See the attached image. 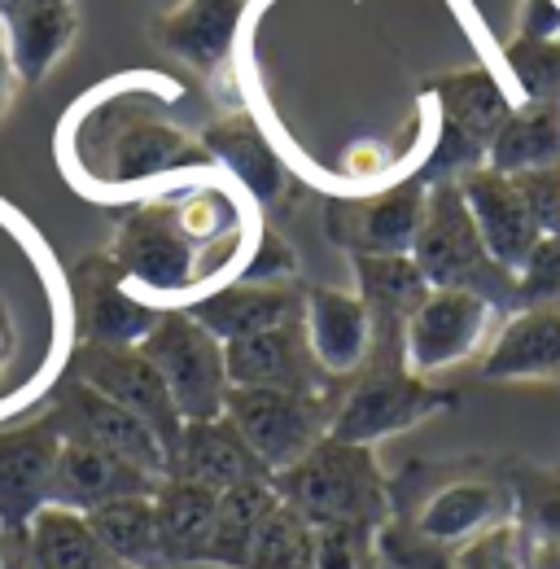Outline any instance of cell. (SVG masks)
Returning <instances> with one entry per match:
<instances>
[{"mask_svg": "<svg viewBox=\"0 0 560 569\" xmlns=\"http://www.w3.org/2000/svg\"><path fill=\"white\" fill-rule=\"evenodd\" d=\"M280 503L307 526H381L390 521V482L372 447L324 433L298 465L272 478Z\"/></svg>", "mask_w": 560, "mask_h": 569, "instance_id": "cell-1", "label": "cell"}, {"mask_svg": "<svg viewBox=\"0 0 560 569\" xmlns=\"http://www.w3.org/2000/svg\"><path fill=\"white\" fill-rule=\"evenodd\" d=\"M412 259L433 289H473L494 307H517V281L487 254L456 180H429Z\"/></svg>", "mask_w": 560, "mask_h": 569, "instance_id": "cell-2", "label": "cell"}, {"mask_svg": "<svg viewBox=\"0 0 560 569\" xmlns=\"http://www.w3.org/2000/svg\"><path fill=\"white\" fill-rule=\"evenodd\" d=\"M429 92L438 106V137L424 158L420 180H456L469 167L487 162L490 141L499 137V128L512 114V97L482 67L442 74Z\"/></svg>", "mask_w": 560, "mask_h": 569, "instance_id": "cell-3", "label": "cell"}, {"mask_svg": "<svg viewBox=\"0 0 560 569\" xmlns=\"http://www.w3.org/2000/svg\"><path fill=\"white\" fill-rule=\"evenodd\" d=\"M140 351L149 363L162 372L176 412L184 421H214L223 417V399H228V359L223 342L202 329L184 307L180 311H162L158 325L144 333Z\"/></svg>", "mask_w": 560, "mask_h": 569, "instance_id": "cell-4", "label": "cell"}, {"mask_svg": "<svg viewBox=\"0 0 560 569\" xmlns=\"http://www.w3.org/2000/svg\"><path fill=\"white\" fill-rule=\"evenodd\" d=\"M451 403L447 390L429 386V377L408 372L403 356L377 359L354 386L350 395L333 408L329 433L342 442H359V447H377L381 438H394L403 429L429 421L433 412H442Z\"/></svg>", "mask_w": 560, "mask_h": 569, "instance_id": "cell-5", "label": "cell"}, {"mask_svg": "<svg viewBox=\"0 0 560 569\" xmlns=\"http://www.w3.org/2000/svg\"><path fill=\"white\" fill-rule=\"evenodd\" d=\"M223 417L246 438V447L259 456V465L277 478L280 469L298 465L324 433L333 412L320 403V395H289V390H246L228 386Z\"/></svg>", "mask_w": 560, "mask_h": 569, "instance_id": "cell-6", "label": "cell"}, {"mask_svg": "<svg viewBox=\"0 0 560 569\" xmlns=\"http://www.w3.org/2000/svg\"><path fill=\"white\" fill-rule=\"evenodd\" d=\"M83 162L101 184H144L167 171L207 167L210 153L153 114H119L106 119L101 137L83 141Z\"/></svg>", "mask_w": 560, "mask_h": 569, "instance_id": "cell-7", "label": "cell"}, {"mask_svg": "<svg viewBox=\"0 0 560 569\" xmlns=\"http://www.w3.org/2000/svg\"><path fill=\"white\" fill-rule=\"evenodd\" d=\"M494 302L473 289H429L403 325V363L417 377L447 372L487 347L494 329Z\"/></svg>", "mask_w": 560, "mask_h": 569, "instance_id": "cell-8", "label": "cell"}, {"mask_svg": "<svg viewBox=\"0 0 560 569\" xmlns=\"http://www.w3.org/2000/svg\"><path fill=\"white\" fill-rule=\"evenodd\" d=\"M110 259L123 268L128 281L144 284L153 293H184V289H193V284H202L210 277L202 250L176 223L171 198L144 202L140 211L128 214L119 223Z\"/></svg>", "mask_w": 560, "mask_h": 569, "instance_id": "cell-9", "label": "cell"}, {"mask_svg": "<svg viewBox=\"0 0 560 569\" xmlns=\"http://www.w3.org/2000/svg\"><path fill=\"white\" fill-rule=\"evenodd\" d=\"M70 377H79L83 386L101 390L106 399H114L119 408L140 417L153 429V438L162 442L167 460H176L184 417L176 412V399H171L162 372L149 363L140 347H88V342H79L70 356Z\"/></svg>", "mask_w": 560, "mask_h": 569, "instance_id": "cell-10", "label": "cell"}, {"mask_svg": "<svg viewBox=\"0 0 560 569\" xmlns=\"http://www.w3.org/2000/svg\"><path fill=\"white\" fill-rule=\"evenodd\" d=\"M53 429L67 438V442H88V447H101L128 465L144 469L149 478H171V460L162 451V442L153 438V429L144 426L140 417H132L128 408H119L114 399H106L101 390L83 386L79 377H70L49 412Z\"/></svg>", "mask_w": 560, "mask_h": 569, "instance_id": "cell-11", "label": "cell"}, {"mask_svg": "<svg viewBox=\"0 0 560 569\" xmlns=\"http://www.w3.org/2000/svg\"><path fill=\"white\" fill-rule=\"evenodd\" d=\"M424 193H429V180L408 176L368 198L329 202L324 228L350 254H412L420 214H424Z\"/></svg>", "mask_w": 560, "mask_h": 569, "instance_id": "cell-12", "label": "cell"}, {"mask_svg": "<svg viewBox=\"0 0 560 569\" xmlns=\"http://www.w3.org/2000/svg\"><path fill=\"white\" fill-rule=\"evenodd\" d=\"M74 320L79 342L88 347H140L162 311L123 293V268L106 254H92L74 268Z\"/></svg>", "mask_w": 560, "mask_h": 569, "instance_id": "cell-13", "label": "cell"}, {"mask_svg": "<svg viewBox=\"0 0 560 569\" xmlns=\"http://www.w3.org/2000/svg\"><path fill=\"white\" fill-rule=\"evenodd\" d=\"M456 184L464 193V207L478 223V237H482L487 254L503 272H517L543 237L530 207H526V198H521V189H517V180L482 162V167H469L464 176H456Z\"/></svg>", "mask_w": 560, "mask_h": 569, "instance_id": "cell-14", "label": "cell"}, {"mask_svg": "<svg viewBox=\"0 0 560 569\" xmlns=\"http://www.w3.org/2000/svg\"><path fill=\"white\" fill-rule=\"evenodd\" d=\"M223 359H228V386L320 395V363L307 347L302 320L223 342Z\"/></svg>", "mask_w": 560, "mask_h": 569, "instance_id": "cell-15", "label": "cell"}, {"mask_svg": "<svg viewBox=\"0 0 560 569\" xmlns=\"http://www.w3.org/2000/svg\"><path fill=\"white\" fill-rule=\"evenodd\" d=\"M58 451L62 433L49 417L0 433V530H27V521L49 503Z\"/></svg>", "mask_w": 560, "mask_h": 569, "instance_id": "cell-16", "label": "cell"}, {"mask_svg": "<svg viewBox=\"0 0 560 569\" xmlns=\"http://www.w3.org/2000/svg\"><path fill=\"white\" fill-rule=\"evenodd\" d=\"M302 333H307V347L320 363V372H329V377L359 372L377 347V329H372L363 298L347 293V289H307L302 293Z\"/></svg>", "mask_w": 560, "mask_h": 569, "instance_id": "cell-17", "label": "cell"}, {"mask_svg": "<svg viewBox=\"0 0 560 569\" xmlns=\"http://www.w3.org/2000/svg\"><path fill=\"white\" fill-rule=\"evenodd\" d=\"M162 478H149L144 469L101 451V447H88V442H67L62 438V451H58V469H53V487H49V503H62L74 512H92L110 499L123 496H153Z\"/></svg>", "mask_w": 560, "mask_h": 569, "instance_id": "cell-18", "label": "cell"}, {"mask_svg": "<svg viewBox=\"0 0 560 569\" xmlns=\"http://www.w3.org/2000/svg\"><path fill=\"white\" fill-rule=\"evenodd\" d=\"M487 381H552L560 377V307H517L482 356Z\"/></svg>", "mask_w": 560, "mask_h": 569, "instance_id": "cell-19", "label": "cell"}, {"mask_svg": "<svg viewBox=\"0 0 560 569\" xmlns=\"http://www.w3.org/2000/svg\"><path fill=\"white\" fill-rule=\"evenodd\" d=\"M503 521H512V491H508V482H490V478L447 482L424 499L412 517V526L424 539H433L451 552Z\"/></svg>", "mask_w": 560, "mask_h": 569, "instance_id": "cell-20", "label": "cell"}, {"mask_svg": "<svg viewBox=\"0 0 560 569\" xmlns=\"http://www.w3.org/2000/svg\"><path fill=\"white\" fill-rule=\"evenodd\" d=\"M171 478H189L223 496L232 487L263 482L272 473L259 465V456L246 447V438L232 429L228 417H214V421H184L176 460H171Z\"/></svg>", "mask_w": 560, "mask_h": 569, "instance_id": "cell-21", "label": "cell"}, {"mask_svg": "<svg viewBox=\"0 0 560 569\" xmlns=\"http://www.w3.org/2000/svg\"><path fill=\"white\" fill-rule=\"evenodd\" d=\"M0 36L18 83H40L74 36V0H0Z\"/></svg>", "mask_w": 560, "mask_h": 569, "instance_id": "cell-22", "label": "cell"}, {"mask_svg": "<svg viewBox=\"0 0 560 569\" xmlns=\"http://www.w3.org/2000/svg\"><path fill=\"white\" fill-rule=\"evenodd\" d=\"M184 311L202 329H210L219 342H237V338L277 329V325H289V320H302V293H293L289 284L237 281L193 298Z\"/></svg>", "mask_w": 560, "mask_h": 569, "instance_id": "cell-23", "label": "cell"}, {"mask_svg": "<svg viewBox=\"0 0 560 569\" xmlns=\"http://www.w3.org/2000/svg\"><path fill=\"white\" fill-rule=\"evenodd\" d=\"M241 9H246V0H184L180 9L158 18L153 40L171 58L210 74L228 62V49L241 27Z\"/></svg>", "mask_w": 560, "mask_h": 569, "instance_id": "cell-24", "label": "cell"}, {"mask_svg": "<svg viewBox=\"0 0 560 569\" xmlns=\"http://www.w3.org/2000/svg\"><path fill=\"white\" fill-rule=\"evenodd\" d=\"M350 263H354V281H359L354 293L363 298L372 329L390 342H403L408 316L433 289L417 268V259L412 254H350Z\"/></svg>", "mask_w": 560, "mask_h": 569, "instance_id": "cell-25", "label": "cell"}, {"mask_svg": "<svg viewBox=\"0 0 560 569\" xmlns=\"http://www.w3.org/2000/svg\"><path fill=\"white\" fill-rule=\"evenodd\" d=\"M219 491L198 487L189 478H162L153 491V517H158V543L167 566H202L207 561L210 530H214Z\"/></svg>", "mask_w": 560, "mask_h": 569, "instance_id": "cell-26", "label": "cell"}, {"mask_svg": "<svg viewBox=\"0 0 560 569\" xmlns=\"http://www.w3.org/2000/svg\"><path fill=\"white\" fill-rule=\"evenodd\" d=\"M202 149L210 153V162H223L246 189L254 202H277L280 189H284V167H280V153L272 149V141L263 137V128L254 123V114L237 110V114H223L219 123H210Z\"/></svg>", "mask_w": 560, "mask_h": 569, "instance_id": "cell-27", "label": "cell"}, {"mask_svg": "<svg viewBox=\"0 0 560 569\" xmlns=\"http://www.w3.org/2000/svg\"><path fill=\"white\" fill-rule=\"evenodd\" d=\"M280 503L272 478L263 482H246V487H232L219 496V508H214V530H210L207 543V561L202 566H219V569H246L250 557H254V543L272 517V508Z\"/></svg>", "mask_w": 560, "mask_h": 569, "instance_id": "cell-28", "label": "cell"}, {"mask_svg": "<svg viewBox=\"0 0 560 569\" xmlns=\"http://www.w3.org/2000/svg\"><path fill=\"white\" fill-rule=\"evenodd\" d=\"M27 548L40 569H114L88 512H74L62 503H44L27 521Z\"/></svg>", "mask_w": 560, "mask_h": 569, "instance_id": "cell-29", "label": "cell"}, {"mask_svg": "<svg viewBox=\"0 0 560 569\" xmlns=\"http://www.w3.org/2000/svg\"><path fill=\"white\" fill-rule=\"evenodd\" d=\"M560 162V101H526L512 106L508 123L490 141L487 167L503 176H521L534 167Z\"/></svg>", "mask_w": 560, "mask_h": 569, "instance_id": "cell-30", "label": "cell"}, {"mask_svg": "<svg viewBox=\"0 0 560 569\" xmlns=\"http://www.w3.org/2000/svg\"><path fill=\"white\" fill-rule=\"evenodd\" d=\"M101 548L119 569H167L162 543H158V517L153 496H123L110 499L88 512Z\"/></svg>", "mask_w": 560, "mask_h": 569, "instance_id": "cell-31", "label": "cell"}, {"mask_svg": "<svg viewBox=\"0 0 560 569\" xmlns=\"http://www.w3.org/2000/svg\"><path fill=\"white\" fill-rule=\"evenodd\" d=\"M508 491H512V521L526 535H539L560 548V473L512 469Z\"/></svg>", "mask_w": 560, "mask_h": 569, "instance_id": "cell-32", "label": "cell"}, {"mask_svg": "<svg viewBox=\"0 0 560 569\" xmlns=\"http://www.w3.org/2000/svg\"><path fill=\"white\" fill-rule=\"evenodd\" d=\"M246 569H311V526L289 503H277Z\"/></svg>", "mask_w": 560, "mask_h": 569, "instance_id": "cell-33", "label": "cell"}, {"mask_svg": "<svg viewBox=\"0 0 560 569\" xmlns=\"http://www.w3.org/2000/svg\"><path fill=\"white\" fill-rule=\"evenodd\" d=\"M508 71L526 101H560V36L557 40H512L508 44Z\"/></svg>", "mask_w": 560, "mask_h": 569, "instance_id": "cell-34", "label": "cell"}, {"mask_svg": "<svg viewBox=\"0 0 560 569\" xmlns=\"http://www.w3.org/2000/svg\"><path fill=\"white\" fill-rule=\"evenodd\" d=\"M377 526H311V569H372Z\"/></svg>", "mask_w": 560, "mask_h": 569, "instance_id": "cell-35", "label": "cell"}, {"mask_svg": "<svg viewBox=\"0 0 560 569\" xmlns=\"http://www.w3.org/2000/svg\"><path fill=\"white\" fill-rule=\"evenodd\" d=\"M372 539H377V557L399 569H456L451 548L424 539L412 521H381Z\"/></svg>", "mask_w": 560, "mask_h": 569, "instance_id": "cell-36", "label": "cell"}, {"mask_svg": "<svg viewBox=\"0 0 560 569\" xmlns=\"http://www.w3.org/2000/svg\"><path fill=\"white\" fill-rule=\"evenodd\" d=\"M512 281H517V307H560V237H539V246L526 254Z\"/></svg>", "mask_w": 560, "mask_h": 569, "instance_id": "cell-37", "label": "cell"}, {"mask_svg": "<svg viewBox=\"0 0 560 569\" xmlns=\"http://www.w3.org/2000/svg\"><path fill=\"white\" fill-rule=\"evenodd\" d=\"M456 569H521V530L517 521H503V526H490L478 539L460 543L451 552Z\"/></svg>", "mask_w": 560, "mask_h": 569, "instance_id": "cell-38", "label": "cell"}, {"mask_svg": "<svg viewBox=\"0 0 560 569\" xmlns=\"http://www.w3.org/2000/svg\"><path fill=\"white\" fill-rule=\"evenodd\" d=\"M512 180H517V189H521L530 214H534L539 232H543V237H560V162L521 171V176H512Z\"/></svg>", "mask_w": 560, "mask_h": 569, "instance_id": "cell-39", "label": "cell"}, {"mask_svg": "<svg viewBox=\"0 0 560 569\" xmlns=\"http://www.w3.org/2000/svg\"><path fill=\"white\" fill-rule=\"evenodd\" d=\"M521 40H557L560 36V4L557 0H526L521 4V22H517Z\"/></svg>", "mask_w": 560, "mask_h": 569, "instance_id": "cell-40", "label": "cell"}, {"mask_svg": "<svg viewBox=\"0 0 560 569\" xmlns=\"http://www.w3.org/2000/svg\"><path fill=\"white\" fill-rule=\"evenodd\" d=\"M342 167H347L350 180L372 184V180H381V176H386V167H390V149H386V144H377V141L350 144L347 158H342Z\"/></svg>", "mask_w": 560, "mask_h": 569, "instance_id": "cell-41", "label": "cell"}, {"mask_svg": "<svg viewBox=\"0 0 560 569\" xmlns=\"http://www.w3.org/2000/svg\"><path fill=\"white\" fill-rule=\"evenodd\" d=\"M0 569H40L27 548V530H0Z\"/></svg>", "mask_w": 560, "mask_h": 569, "instance_id": "cell-42", "label": "cell"}, {"mask_svg": "<svg viewBox=\"0 0 560 569\" xmlns=\"http://www.w3.org/2000/svg\"><path fill=\"white\" fill-rule=\"evenodd\" d=\"M13 58H9V44H4V36H0V114H4V106H9V92H13Z\"/></svg>", "mask_w": 560, "mask_h": 569, "instance_id": "cell-43", "label": "cell"}, {"mask_svg": "<svg viewBox=\"0 0 560 569\" xmlns=\"http://www.w3.org/2000/svg\"><path fill=\"white\" fill-rule=\"evenodd\" d=\"M0 351H4V320H0Z\"/></svg>", "mask_w": 560, "mask_h": 569, "instance_id": "cell-44", "label": "cell"}, {"mask_svg": "<svg viewBox=\"0 0 560 569\" xmlns=\"http://www.w3.org/2000/svg\"><path fill=\"white\" fill-rule=\"evenodd\" d=\"M114 569H119V566H114Z\"/></svg>", "mask_w": 560, "mask_h": 569, "instance_id": "cell-45", "label": "cell"}]
</instances>
